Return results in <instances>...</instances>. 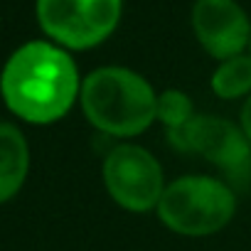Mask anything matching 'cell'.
I'll return each instance as SVG.
<instances>
[{"mask_svg": "<svg viewBox=\"0 0 251 251\" xmlns=\"http://www.w3.org/2000/svg\"><path fill=\"white\" fill-rule=\"evenodd\" d=\"M239 126H241V131L246 133V138H249V143H251V94L246 96V101H244V106H241Z\"/></svg>", "mask_w": 251, "mask_h": 251, "instance_id": "8fae6325", "label": "cell"}, {"mask_svg": "<svg viewBox=\"0 0 251 251\" xmlns=\"http://www.w3.org/2000/svg\"><path fill=\"white\" fill-rule=\"evenodd\" d=\"M101 175L108 197L133 214L158 209V202L165 192L163 165L151 151L136 143H121L108 151Z\"/></svg>", "mask_w": 251, "mask_h": 251, "instance_id": "5b68a950", "label": "cell"}, {"mask_svg": "<svg viewBox=\"0 0 251 251\" xmlns=\"http://www.w3.org/2000/svg\"><path fill=\"white\" fill-rule=\"evenodd\" d=\"M79 103L96 131L131 138L158 121V94L146 76L126 67H101L81 79Z\"/></svg>", "mask_w": 251, "mask_h": 251, "instance_id": "7a4b0ae2", "label": "cell"}, {"mask_svg": "<svg viewBox=\"0 0 251 251\" xmlns=\"http://www.w3.org/2000/svg\"><path fill=\"white\" fill-rule=\"evenodd\" d=\"M158 219L180 236H212L222 231L236 212L234 190L209 175H182L165 185L158 202Z\"/></svg>", "mask_w": 251, "mask_h": 251, "instance_id": "3957f363", "label": "cell"}, {"mask_svg": "<svg viewBox=\"0 0 251 251\" xmlns=\"http://www.w3.org/2000/svg\"><path fill=\"white\" fill-rule=\"evenodd\" d=\"M195 118L192 99L180 89H165L158 94V121L168 128V136H177L185 126Z\"/></svg>", "mask_w": 251, "mask_h": 251, "instance_id": "30bf717a", "label": "cell"}, {"mask_svg": "<svg viewBox=\"0 0 251 251\" xmlns=\"http://www.w3.org/2000/svg\"><path fill=\"white\" fill-rule=\"evenodd\" d=\"M190 23L202 50L219 62L251 45V23L236 0H195Z\"/></svg>", "mask_w": 251, "mask_h": 251, "instance_id": "52a82bcc", "label": "cell"}, {"mask_svg": "<svg viewBox=\"0 0 251 251\" xmlns=\"http://www.w3.org/2000/svg\"><path fill=\"white\" fill-rule=\"evenodd\" d=\"M209 86L224 101L246 99L251 94V54H236L219 62L209 79Z\"/></svg>", "mask_w": 251, "mask_h": 251, "instance_id": "9c48e42d", "label": "cell"}, {"mask_svg": "<svg viewBox=\"0 0 251 251\" xmlns=\"http://www.w3.org/2000/svg\"><path fill=\"white\" fill-rule=\"evenodd\" d=\"M123 0H37V23L59 47L91 50L118 27Z\"/></svg>", "mask_w": 251, "mask_h": 251, "instance_id": "277c9868", "label": "cell"}, {"mask_svg": "<svg viewBox=\"0 0 251 251\" xmlns=\"http://www.w3.org/2000/svg\"><path fill=\"white\" fill-rule=\"evenodd\" d=\"M81 79L74 59L59 45L35 40L18 47L0 74L5 106L23 121L50 126L76 103Z\"/></svg>", "mask_w": 251, "mask_h": 251, "instance_id": "6da1fadb", "label": "cell"}, {"mask_svg": "<svg viewBox=\"0 0 251 251\" xmlns=\"http://www.w3.org/2000/svg\"><path fill=\"white\" fill-rule=\"evenodd\" d=\"M180 151L197 153L229 177H241L251 170V143L241 126L212 113H195L185 128L170 138Z\"/></svg>", "mask_w": 251, "mask_h": 251, "instance_id": "8992f818", "label": "cell"}, {"mask_svg": "<svg viewBox=\"0 0 251 251\" xmlns=\"http://www.w3.org/2000/svg\"><path fill=\"white\" fill-rule=\"evenodd\" d=\"M249 50H251V45H249ZM249 54H251V52H249Z\"/></svg>", "mask_w": 251, "mask_h": 251, "instance_id": "7c38bea8", "label": "cell"}, {"mask_svg": "<svg viewBox=\"0 0 251 251\" xmlns=\"http://www.w3.org/2000/svg\"><path fill=\"white\" fill-rule=\"evenodd\" d=\"M30 173V146L15 123H0V202H10Z\"/></svg>", "mask_w": 251, "mask_h": 251, "instance_id": "ba28073f", "label": "cell"}]
</instances>
